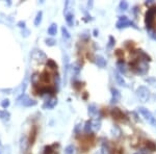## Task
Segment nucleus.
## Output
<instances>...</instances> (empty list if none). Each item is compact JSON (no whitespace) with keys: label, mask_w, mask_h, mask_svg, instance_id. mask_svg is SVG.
Here are the masks:
<instances>
[{"label":"nucleus","mask_w":156,"mask_h":154,"mask_svg":"<svg viewBox=\"0 0 156 154\" xmlns=\"http://www.w3.org/2000/svg\"><path fill=\"white\" fill-rule=\"evenodd\" d=\"M131 66H132V69L140 75L146 74V73L148 72V70H149V65H148V63L142 59H138L137 60H135Z\"/></svg>","instance_id":"1"},{"label":"nucleus","mask_w":156,"mask_h":154,"mask_svg":"<svg viewBox=\"0 0 156 154\" xmlns=\"http://www.w3.org/2000/svg\"><path fill=\"white\" fill-rule=\"evenodd\" d=\"M137 109H138V113L143 116V118H144L145 120L149 123V124L152 125L153 127H156V117H155V115H153V113H151L149 109H147L146 107L140 106V107H138Z\"/></svg>","instance_id":"2"},{"label":"nucleus","mask_w":156,"mask_h":154,"mask_svg":"<svg viewBox=\"0 0 156 154\" xmlns=\"http://www.w3.org/2000/svg\"><path fill=\"white\" fill-rule=\"evenodd\" d=\"M118 29H122V28H126V27H132L134 29H138V27L135 25V23H133L132 21H130L126 16H121L119 17L117 24H115Z\"/></svg>","instance_id":"3"},{"label":"nucleus","mask_w":156,"mask_h":154,"mask_svg":"<svg viewBox=\"0 0 156 154\" xmlns=\"http://www.w3.org/2000/svg\"><path fill=\"white\" fill-rule=\"evenodd\" d=\"M17 104L22 105V106H25V107H31V106L37 105V101L29 98L26 94H21L20 97L17 99Z\"/></svg>","instance_id":"4"},{"label":"nucleus","mask_w":156,"mask_h":154,"mask_svg":"<svg viewBox=\"0 0 156 154\" xmlns=\"http://www.w3.org/2000/svg\"><path fill=\"white\" fill-rule=\"evenodd\" d=\"M156 14V7L153 6L150 9H148L147 14H146V18H145V23L147 29L153 28V24H154V17Z\"/></svg>","instance_id":"5"},{"label":"nucleus","mask_w":156,"mask_h":154,"mask_svg":"<svg viewBox=\"0 0 156 154\" xmlns=\"http://www.w3.org/2000/svg\"><path fill=\"white\" fill-rule=\"evenodd\" d=\"M136 96L142 102H147L150 99V91L147 87H138L136 90Z\"/></svg>","instance_id":"6"},{"label":"nucleus","mask_w":156,"mask_h":154,"mask_svg":"<svg viewBox=\"0 0 156 154\" xmlns=\"http://www.w3.org/2000/svg\"><path fill=\"white\" fill-rule=\"evenodd\" d=\"M31 57L39 63H45L48 60L46 54L43 51H41V50H34V52H32V54H31Z\"/></svg>","instance_id":"7"},{"label":"nucleus","mask_w":156,"mask_h":154,"mask_svg":"<svg viewBox=\"0 0 156 154\" xmlns=\"http://www.w3.org/2000/svg\"><path fill=\"white\" fill-rule=\"evenodd\" d=\"M57 104V98H50V99H47L46 102L44 103V105H43V108L44 109H52V108H54L56 106Z\"/></svg>","instance_id":"8"},{"label":"nucleus","mask_w":156,"mask_h":154,"mask_svg":"<svg viewBox=\"0 0 156 154\" xmlns=\"http://www.w3.org/2000/svg\"><path fill=\"white\" fill-rule=\"evenodd\" d=\"M40 93V96L41 97H48V99H50V98H52L51 96L53 95L54 91L51 89V88H42L41 90L39 91Z\"/></svg>","instance_id":"9"},{"label":"nucleus","mask_w":156,"mask_h":154,"mask_svg":"<svg viewBox=\"0 0 156 154\" xmlns=\"http://www.w3.org/2000/svg\"><path fill=\"white\" fill-rule=\"evenodd\" d=\"M110 92H112V99H110V103H112V104H114V103H117L118 101L120 100V98H121L120 92L117 89H115V88H112Z\"/></svg>","instance_id":"10"},{"label":"nucleus","mask_w":156,"mask_h":154,"mask_svg":"<svg viewBox=\"0 0 156 154\" xmlns=\"http://www.w3.org/2000/svg\"><path fill=\"white\" fill-rule=\"evenodd\" d=\"M90 125H92V131L93 132H97L101 128V122L99 119H92L90 120Z\"/></svg>","instance_id":"11"},{"label":"nucleus","mask_w":156,"mask_h":154,"mask_svg":"<svg viewBox=\"0 0 156 154\" xmlns=\"http://www.w3.org/2000/svg\"><path fill=\"white\" fill-rule=\"evenodd\" d=\"M89 115H90V117H92L93 119H99V117H98L99 110H98V108L95 104H92L89 106Z\"/></svg>","instance_id":"12"},{"label":"nucleus","mask_w":156,"mask_h":154,"mask_svg":"<svg viewBox=\"0 0 156 154\" xmlns=\"http://www.w3.org/2000/svg\"><path fill=\"white\" fill-rule=\"evenodd\" d=\"M117 68H118V72H119L121 75L125 74V73L127 72V66L123 60H119V62L117 63Z\"/></svg>","instance_id":"13"},{"label":"nucleus","mask_w":156,"mask_h":154,"mask_svg":"<svg viewBox=\"0 0 156 154\" xmlns=\"http://www.w3.org/2000/svg\"><path fill=\"white\" fill-rule=\"evenodd\" d=\"M95 64L100 68H104L106 66V60L101 55H96L95 56Z\"/></svg>","instance_id":"14"},{"label":"nucleus","mask_w":156,"mask_h":154,"mask_svg":"<svg viewBox=\"0 0 156 154\" xmlns=\"http://www.w3.org/2000/svg\"><path fill=\"white\" fill-rule=\"evenodd\" d=\"M115 80H117L118 84L122 85V87H124V88H126V87H127L126 81H125L124 78H123V76H122V75H121L118 71L115 73Z\"/></svg>","instance_id":"15"},{"label":"nucleus","mask_w":156,"mask_h":154,"mask_svg":"<svg viewBox=\"0 0 156 154\" xmlns=\"http://www.w3.org/2000/svg\"><path fill=\"white\" fill-rule=\"evenodd\" d=\"M112 116L115 120H122V119L124 118V113L121 112L119 108H114V109L112 110Z\"/></svg>","instance_id":"16"},{"label":"nucleus","mask_w":156,"mask_h":154,"mask_svg":"<svg viewBox=\"0 0 156 154\" xmlns=\"http://www.w3.org/2000/svg\"><path fill=\"white\" fill-rule=\"evenodd\" d=\"M66 21L69 26L73 27V25H74V14L72 12H66Z\"/></svg>","instance_id":"17"},{"label":"nucleus","mask_w":156,"mask_h":154,"mask_svg":"<svg viewBox=\"0 0 156 154\" xmlns=\"http://www.w3.org/2000/svg\"><path fill=\"white\" fill-rule=\"evenodd\" d=\"M57 32V24L55 23H52L50 26L48 27V34H50V36H55Z\"/></svg>","instance_id":"18"},{"label":"nucleus","mask_w":156,"mask_h":154,"mask_svg":"<svg viewBox=\"0 0 156 154\" xmlns=\"http://www.w3.org/2000/svg\"><path fill=\"white\" fill-rule=\"evenodd\" d=\"M30 80H31L32 84L37 85V83L40 82V80H41V75L37 74V73H34V74L31 75V78H30Z\"/></svg>","instance_id":"19"},{"label":"nucleus","mask_w":156,"mask_h":154,"mask_svg":"<svg viewBox=\"0 0 156 154\" xmlns=\"http://www.w3.org/2000/svg\"><path fill=\"white\" fill-rule=\"evenodd\" d=\"M9 118H11V115H9V112H6V110H0V120L9 121Z\"/></svg>","instance_id":"20"},{"label":"nucleus","mask_w":156,"mask_h":154,"mask_svg":"<svg viewBox=\"0 0 156 154\" xmlns=\"http://www.w3.org/2000/svg\"><path fill=\"white\" fill-rule=\"evenodd\" d=\"M42 18H43V12H37L36 18H34V26H39L42 22Z\"/></svg>","instance_id":"21"},{"label":"nucleus","mask_w":156,"mask_h":154,"mask_svg":"<svg viewBox=\"0 0 156 154\" xmlns=\"http://www.w3.org/2000/svg\"><path fill=\"white\" fill-rule=\"evenodd\" d=\"M76 153V148L74 145H69L65 149V154H75Z\"/></svg>","instance_id":"22"},{"label":"nucleus","mask_w":156,"mask_h":154,"mask_svg":"<svg viewBox=\"0 0 156 154\" xmlns=\"http://www.w3.org/2000/svg\"><path fill=\"white\" fill-rule=\"evenodd\" d=\"M80 69H81V67H80V65L78 64V63H75V64L72 65V71H73V73H74L75 75L79 74Z\"/></svg>","instance_id":"23"},{"label":"nucleus","mask_w":156,"mask_h":154,"mask_svg":"<svg viewBox=\"0 0 156 154\" xmlns=\"http://www.w3.org/2000/svg\"><path fill=\"white\" fill-rule=\"evenodd\" d=\"M128 2L127 1H121L119 3V9L121 12H125L128 9Z\"/></svg>","instance_id":"24"},{"label":"nucleus","mask_w":156,"mask_h":154,"mask_svg":"<svg viewBox=\"0 0 156 154\" xmlns=\"http://www.w3.org/2000/svg\"><path fill=\"white\" fill-rule=\"evenodd\" d=\"M27 149V138L26 136H23L21 140V150L22 152H25Z\"/></svg>","instance_id":"25"},{"label":"nucleus","mask_w":156,"mask_h":154,"mask_svg":"<svg viewBox=\"0 0 156 154\" xmlns=\"http://www.w3.org/2000/svg\"><path fill=\"white\" fill-rule=\"evenodd\" d=\"M84 132L87 133V134L93 132V131H92V125H90V120L85 122V124H84Z\"/></svg>","instance_id":"26"},{"label":"nucleus","mask_w":156,"mask_h":154,"mask_svg":"<svg viewBox=\"0 0 156 154\" xmlns=\"http://www.w3.org/2000/svg\"><path fill=\"white\" fill-rule=\"evenodd\" d=\"M62 38H64L65 40H69L70 39V32L68 31V29L66 28V27H62Z\"/></svg>","instance_id":"27"},{"label":"nucleus","mask_w":156,"mask_h":154,"mask_svg":"<svg viewBox=\"0 0 156 154\" xmlns=\"http://www.w3.org/2000/svg\"><path fill=\"white\" fill-rule=\"evenodd\" d=\"M147 31H148V34H149V37L151 39L156 41V30L154 28H149V29H147Z\"/></svg>","instance_id":"28"},{"label":"nucleus","mask_w":156,"mask_h":154,"mask_svg":"<svg viewBox=\"0 0 156 154\" xmlns=\"http://www.w3.org/2000/svg\"><path fill=\"white\" fill-rule=\"evenodd\" d=\"M47 66H48L49 68H51V69H57V65H56V63L54 62V60H52V59H48L47 60Z\"/></svg>","instance_id":"29"},{"label":"nucleus","mask_w":156,"mask_h":154,"mask_svg":"<svg viewBox=\"0 0 156 154\" xmlns=\"http://www.w3.org/2000/svg\"><path fill=\"white\" fill-rule=\"evenodd\" d=\"M146 146H147V148L149 149L150 151H155L156 150V145L153 142H147Z\"/></svg>","instance_id":"30"},{"label":"nucleus","mask_w":156,"mask_h":154,"mask_svg":"<svg viewBox=\"0 0 156 154\" xmlns=\"http://www.w3.org/2000/svg\"><path fill=\"white\" fill-rule=\"evenodd\" d=\"M43 154H54V150L52 149L51 146H47V147H45Z\"/></svg>","instance_id":"31"},{"label":"nucleus","mask_w":156,"mask_h":154,"mask_svg":"<svg viewBox=\"0 0 156 154\" xmlns=\"http://www.w3.org/2000/svg\"><path fill=\"white\" fill-rule=\"evenodd\" d=\"M46 44L47 46H54L55 44H56V41H55L54 39H46Z\"/></svg>","instance_id":"32"},{"label":"nucleus","mask_w":156,"mask_h":154,"mask_svg":"<svg viewBox=\"0 0 156 154\" xmlns=\"http://www.w3.org/2000/svg\"><path fill=\"white\" fill-rule=\"evenodd\" d=\"M54 80H55V87H56V90H59V85H60V78H59L58 75H55Z\"/></svg>","instance_id":"33"},{"label":"nucleus","mask_w":156,"mask_h":154,"mask_svg":"<svg viewBox=\"0 0 156 154\" xmlns=\"http://www.w3.org/2000/svg\"><path fill=\"white\" fill-rule=\"evenodd\" d=\"M101 154H109V148L107 145H103L101 148Z\"/></svg>","instance_id":"34"},{"label":"nucleus","mask_w":156,"mask_h":154,"mask_svg":"<svg viewBox=\"0 0 156 154\" xmlns=\"http://www.w3.org/2000/svg\"><path fill=\"white\" fill-rule=\"evenodd\" d=\"M9 104H11V102H9V99H4V100H2V102H1V106L3 108H7L9 106Z\"/></svg>","instance_id":"35"},{"label":"nucleus","mask_w":156,"mask_h":154,"mask_svg":"<svg viewBox=\"0 0 156 154\" xmlns=\"http://www.w3.org/2000/svg\"><path fill=\"white\" fill-rule=\"evenodd\" d=\"M147 81L151 83V85H153V87H156V79L155 78H149V79H147Z\"/></svg>","instance_id":"36"},{"label":"nucleus","mask_w":156,"mask_h":154,"mask_svg":"<svg viewBox=\"0 0 156 154\" xmlns=\"http://www.w3.org/2000/svg\"><path fill=\"white\" fill-rule=\"evenodd\" d=\"M115 39L112 37H109V44H108V48H112L115 45Z\"/></svg>","instance_id":"37"},{"label":"nucleus","mask_w":156,"mask_h":154,"mask_svg":"<svg viewBox=\"0 0 156 154\" xmlns=\"http://www.w3.org/2000/svg\"><path fill=\"white\" fill-rule=\"evenodd\" d=\"M17 25H18V26L20 27V28H25V22L24 21H20V22H18V24H17Z\"/></svg>","instance_id":"38"},{"label":"nucleus","mask_w":156,"mask_h":154,"mask_svg":"<svg viewBox=\"0 0 156 154\" xmlns=\"http://www.w3.org/2000/svg\"><path fill=\"white\" fill-rule=\"evenodd\" d=\"M146 4H147V5L148 4H149V5L150 4H154V1H153V0H149V1H146Z\"/></svg>","instance_id":"39"},{"label":"nucleus","mask_w":156,"mask_h":154,"mask_svg":"<svg viewBox=\"0 0 156 154\" xmlns=\"http://www.w3.org/2000/svg\"><path fill=\"white\" fill-rule=\"evenodd\" d=\"M134 154H147V153H145V152H142V151H140V152H136V153H134Z\"/></svg>","instance_id":"40"},{"label":"nucleus","mask_w":156,"mask_h":154,"mask_svg":"<svg viewBox=\"0 0 156 154\" xmlns=\"http://www.w3.org/2000/svg\"><path fill=\"white\" fill-rule=\"evenodd\" d=\"M155 117H156V115H155Z\"/></svg>","instance_id":"41"}]
</instances>
